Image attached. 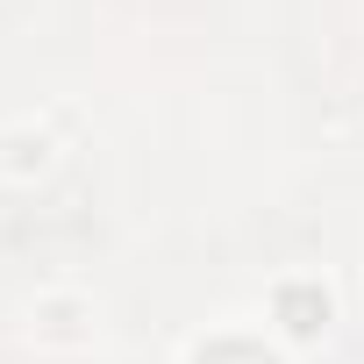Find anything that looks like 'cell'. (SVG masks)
Wrapping results in <instances>:
<instances>
[{"mask_svg": "<svg viewBox=\"0 0 364 364\" xmlns=\"http://www.w3.org/2000/svg\"><path fill=\"white\" fill-rule=\"evenodd\" d=\"M279 314H286L293 336H314V328L328 321V293H314V286H286V293H279Z\"/></svg>", "mask_w": 364, "mask_h": 364, "instance_id": "1", "label": "cell"}, {"mask_svg": "<svg viewBox=\"0 0 364 364\" xmlns=\"http://www.w3.org/2000/svg\"><path fill=\"white\" fill-rule=\"evenodd\" d=\"M200 364H272V357H264L257 343H215V350H208Z\"/></svg>", "mask_w": 364, "mask_h": 364, "instance_id": "2", "label": "cell"}]
</instances>
